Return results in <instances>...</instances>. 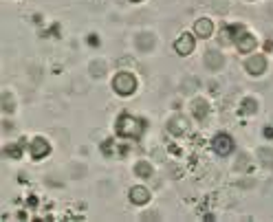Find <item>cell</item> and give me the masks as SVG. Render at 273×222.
I'll return each mask as SVG.
<instances>
[{"label":"cell","mask_w":273,"mask_h":222,"mask_svg":"<svg viewBox=\"0 0 273 222\" xmlns=\"http://www.w3.org/2000/svg\"><path fill=\"white\" fill-rule=\"evenodd\" d=\"M5 157H9V159H20V157H22V145H20V143L7 145V147H5Z\"/></svg>","instance_id":"obj_14"},{"label":"cell","mask_w":273,"mask_h":222,"mask_svg":"<svg viewBox=\"0 0 273 222\" xmlns=\"http://www.w3.org/2000/svg\"><path fill=\"white\" fill-rule=\"evenodd\" d=\"M256 44H258V42H256V38H253L251 33H245L238 42H236V46H238L240 53H251L253 49H256Z\"/></svg>","instance_id":"obj_11"},{"label":"cell","mask_w":273,"mask_h":222,"mask_svg":"<svg viewBox=\"0 0 273 222\" xmlns=\"http://www.w3.org/2000/svg\"><path fill=\"white\" fill-rule=\"evenodd\" d=\"M187 128H190V125H187V121L183 117H172L170 119V123H168V130L172 132L174 136H181V134H185L187 132Z\"/></svg>","instance_id":"obj_9"},{"label":"cell","mask_w":273,"mask_h":222,"mask_svg":"<svg viewBox=\"0 0 273 222\" xmlns=\"http://www.w3.org/2000/svg\"><path fill=\"white\" fill-rule=\"evenodd\" d=\"M135 172H137L141 178H152V165H150L148 161H139L137 167H135Z\"/></svg>","instance_id":"obj_13"},{"label":"cell","mask_w":273,"mask_h":222,"mask_svg":"<svg viewBox=\"0 0 273 222\" xmlns=\"http://www.w3.org/2000/svg\"><path fill=\"white\" fill-rule=\"evenodd\" d=\"M240 112L242 115H253V112H256V99H245L242 101V106H240Z\"/></svg>","instance_id":"obj_15"},{"label":"cell","mask_w":273,"mask_h":222,"mask_svg":"<svg viewBox=\"0 0 273 222\" xmlns=\"http://www.w3.org/2000/svg\"><path fill=\"white\" fill-rule=\"evenodd\" d=\"M145 130V123L141 119H135L132 115H119L117 123H115V132L124 139H139Z\"/></svg>","instance_id":"obj_1"},{"label":"cell","mask_w":273,"mask_h":222,"mask_svg":"<svg viewBox=\"0 0 273 222\" xmlns=\"http://www.w3.org/2000/svg\"><path fill=\"white\" fill-rule=\"evenodd\" d=\"M5 110H7V112L14 110V106H11V97H9V95H5Z\"/></svg>","instance_id":"obj_17"},{"label":"cell","mask_w":273,"mask_h":222,"mask_svg":"<svg viewBox=\"0 0 273 222\" xmlns=\"http://www.w3.org/2000/svg\"><path fill=\"white\" fill-rule=\"evenodd\" d=\"M245 33H247V29L242 27V25L225 27V29H223V35H225V38H223V42H238V40H240Z\"/></svg>","instance_id":"obj_8"},{"label":"cell","mask_w":273,"mask_h":222,"mask_svg":"<svg viewBox=\"0 0 273 222\" xmlns=\"http://www.w3.org/2000/svg\"><path fill=\"white\" fill-rule=\"evenodd\" d=\"M113 88H115V93H117V95H124V97H128V95H132V93L137 91V80H135V75L128 73V70H124V73L115 75Z\"/></svg>","instance_id":"obj_2"},{"label":"cell","mask_w":273,"mask_h":222,"mask_svg":"<svg viewBox=\"0 0 273 222\" xmlns=\"http://www.w3.org/2000/svg\"><path fill=\"white\" fill-rule=\"evenodd\" d=\"M245 68H247V73H251V75H262L264 70H266V57L264 55H253V57H249L245 62Z\"/></svg>","instance_id":"obj_5"},{"label":"cell","mask_w":273,"mask_h":222,"mask_svg":"<svg viewBox=\"0 0 273 222\" xmlns=\"http://www.w3.org/2000/svg\"><path fill=\"white\" fill-rule=\"evenodd\" d=\"M211 31H214V25L209 18H201L194 22V35H198V38H209Z\"/></svg>","instance_id":"obj_7"},{"label":"cell","mask_w":273,"mask_h":222,"mask_svg":"<svg viewBox=\"0 0 273 222\" xmlns=\"http://www.w3.org/2000/svg\"><path fill=\"white\" fill-rule=\"evenodd\" d=\"M194 44H196V42H194V35L192 33H183L177 42H174V51L185 57V55H190V53L194 51Z\"/></svg>","instance_id":"obj_4"},{"label":"cell","mask_w":273,"mask_h":222,"mask_svg":"<svg viewBox=\"0 0 273 222\" xmlns=\"http://www.w3.org/2000/svg\"><path fill=\"white\" fill-rule=\"evenodd\" d=\"M132 3H141V0H132Z\"/></svg>","instance_id":"obj_18"},{"label":"cell","mask_w":273,"mask_h":222,"mask_svg":"<svg viewBox=\"0 0 273 222\" xmlns=\"http://www.w3.org/2000/svg\"><path fill=\"white\" fill-rule=\"evenodd\" d=\"M51 152V145H48L46 139H42V136H35L31 141V157L38 161V159H44L46 154Z\"/></svg>","instance_id":"obj_6"},{"label":"cell","mask_w":273,"mask_h":222,"mask_svg":"<svg viewBox=\"0 0 273 222\" xmlns=\"http://www.w3.org/2000/svg\"><path fill=\"white\" fill-rule=\"evenodd\" d=\"M192 110H194V117H196V119H205V115H207V110H209V106H207V101H205V99H196L192 104Z\"/></svg>","instance_id":"obj_12"},{"label":"cell","mask_w":273,"mask_h":222,"mask_svg":"<svg viewBox=\"0 0 273 222\" xmlns=\"http://www.w3.org/2000/svg\"><path fill=\"white\" fill-rule=\"evenodd\" d=\"M130 202L132 205H145V202H150V191L145 187H132L130 189Z\"/></svg>","instance_id":"obj_10"},{"label":"cell","mask_w":273,"mask_h":222,"mask_svg":"<svg viewBox=\"0 0 273 222\" xmlns=\"http://www.w3.org/2000/svg\"><path fill=\"white\" fill-rule=\"evenodd\" d=\"M207 64H209V66H216V68H218V66L223 64V59L218 57V55H214V53H211V55H207Z\"/></svg>","instance_id":"obj_16"},{"label":"cell","mask_w":273,"mask_h":222,"mask_svg":"<svg viewBox=\"0 0 273 222\" xmlns=\"http://www.w3.org/2000/svg\"><path fill=\"white\" fill-rule=\"evenodd\" d=\"M211 147H214L216 154H221V157H227V154L234 152V139L225 132H218L214 136V141H211Z\"/></svg>","instance_id":"obj_3"}]
</instances>
